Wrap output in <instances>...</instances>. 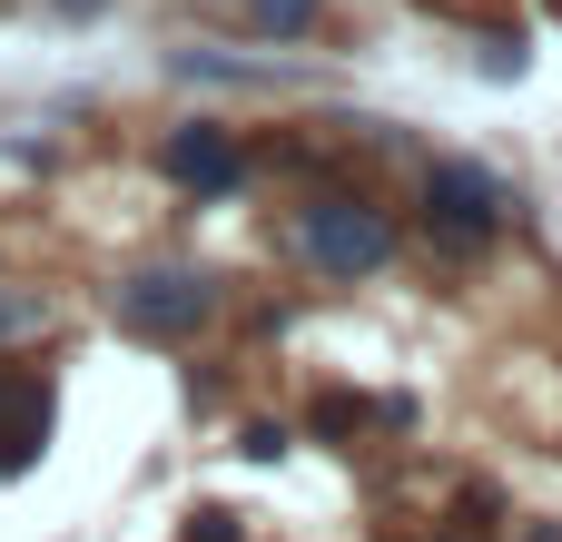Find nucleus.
I'll use <instances>...</instances> for the list:
<instances>
[{
    "instance_id": "obj_1",
    "label": "nucleus",
    "mask_w": 562,
    "mask_h": 542,
    "mask_svg": "<svg viewBox=\"0 0 562 542\" xmlns=\"http://www.w3.org/2000/svg\"><path fill=\"white\" fill-rule=\"evenodd\" d=\"M296 247H306L316 276L356 286V276H385L395 267V217L375 197H306L296 207Z\"/></svg>"
},
{
    "instance_id": "obj_2",
    "label": "nucleus",
    "mask_w": 562,
    "mask_h": 542,
    "mask_svg": "<svg viewBox=\"0 0 562 542\" xmlns=\"http://www.w3.org/2000/svg\"><path fill=\"white\" fill-rule=\"evenodd\" d=\"M109 306H119V326H128L138 346H188V336L217 316V276H207V267H138V276L109 286Z\"/></svg>"
},
{
    "instance_id": "obj_3",
    "label": "nucleus",
    "mask_w": 562,
    "mask_h": 542,
    "mask_svg": "<svg viewBox=\"0 0 562 542\" xmlns=\"http://www.w3.org/2000/svg\"><path fill=\"white\" fill-rule=\"evenodd\" d=\"M425 237L454 247V257H484L504 237V188L474 168V158H435L425 168Z\"/></svg>"
},
{
    "instance_id": "obj_4",
    "label": "nucleus",
    "mask_w": 562,
    "mask_h": 542,
    "mask_svg": "<svg viewBox=\"0 0 562 542\" xmlns=\"http://www.w3.org/2000/svg\"><path fill=\"white\" fill-rule=\"evenodd\" d=\"M158 178L188 188V197H237V188H247V148H237L217 118H188V128L158 138Z\"/></svg>"
},
{
    "instance_id": "obj_5",
    "label": "nucleus",
    "mask_w": 562,
    "mask_h": 542,
    "mask_svg": "<svg viewBox=\"0 0 562 542\" xmlns=\"http://www.w3.org/2000/svg\"><path fill=\"white\" fill-rule=\"evenodd\" d=\"M49 375H30V365H0V474H30L40 464V444H49Z\"/></svg>"
},
{
    "instance_id": "obj_6",
    "label": "nucleus",
    "mask_w": 562,
    "mask_h": 542,
    "mask_svg": "<svg viewBox=\"0 0 562 542\" xmlns=\"http://www.w3.org/2000/svg\"><path fill=\"white\" fill-rule=\"evenodd\" d=\"M247 20H257L267 39H306V30L326 20V0H247Z\"/></svg>"
},
{
    "instance_id": "obj_7",
    "label": "nucleus",
    "mask_w": 562,
    "mask_h": 542,
    "mask_svg": "<svg viewBox=\"0 0 562 542\" xmlns=\"http://www.w3.org/2000/svg\"><path fill=\"white\" fill-rule=\"evenodd\" d=\"M178 542H247V533H237V513H227V504H198V513L178 523Z\"/></svg>"
},
{
    "instance_id": "obj_8",
    "label": "nucleus",
    "mask_w": 562,
    "mask_h": 542,
    "mask_svg": "<svg viewBox=\"0 0 562 542\" xmlns=\"http://www.w3.org/2000/svg\"><path fill=\"white\" fill-rule=\"evenodd\" d=\"M40 316H49L40 296H0V346H10V336H40Z\"/></svg>"
},
{
    "instance_id": "obj_9",
    "label": "nucleus",
    "mask_w": 562,
    "mask_h": 542,
    "mask_svg": "<svg viewBox=\"0 0 562 542\" xmlns=\"http://www.w3.org/2000/svg\"><path fill=\"white\" fill-rule=\"evenodd\" d=\"M237 454H257V464H277V454H286V425H247V434H237Z\"/></svg>"
},
{
    "instance_id": "obj_10",
    "label": "nucleus",
    "mask_w": 562,
    "mask_h": 542,
    "mask_svg": "<svg viewBox=\"0 0 562 542\" xmlns=\"http://www.w3.org/2000/svg\"><path fill=\"white\" fill-rule=\"evenodd\" d=\"M59 10H69V20H89V10H99V0H59Z\"/></svg>"
}]
</instances>
